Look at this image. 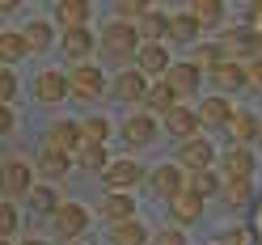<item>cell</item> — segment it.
<instances>
[{"instance_id":"7","label":"cell","mask_w":262,"mask_h":245,"mask_svg":"<svg viewBox=\"0 0 262 245\" xmlns=\"http://www.w3.org/2000/svg\"><path fill=\"white\" fill-rule=\"evenodd\" d=\"M254 165H258L254 148H237V144H228V148L220 152V161H216V173L224 177V182H250Z\"/></svg>"},{"instance_id":"33","label":"cell","mask_w":262,"mask_h":245,"mask_svg":"<svg viewBox=\"0 0 262 245\" xmlns=\"http://www.w3.org/2000/svg\"><path fill=\"white\" fill-rule=\"evenodd\" d=\"M190 63H194L199 72H211L216 63H224V47H220V42H194V47H190Z\"/></svg>"},{"instance_id":"18","label":"cell","mask_w":262,"mask_h":245,"mask_svg":"<svg viewBox=\"0 0 262 245\" xmlns=\"http://www.w3.org/2000/svg\"><path fill=\"white\" fill-rule=\"evenodd\" d=\"M224 131H228V144H237V148H254V144H258V131H262V119H258L254 110H237L233 123H228Z\"/></svg>"},{"instance_id":"16","label":"cell","mask_w":262,"mask_h":245,"mask_svg":"<svg viewBox=\"0 0 262 245\" xmlns=\"http://www.w3.org/2000/svg\"><path fill=\"white\" fill-rule=\"evenodd\" d=\"M203 76H207V72H199L190 59H173V63H169V72H165V80L173 85L178 97H194V93L203 89Z\"/></svg>"},{"instance_id":"30","label":"cell","mask_w":262,"mask_h":245,"mask_svg":"<svg viewBox=\"0 0 262 245\" xmlns=\"http://www.w3.org/2000/svg\"><path fill=\"white\" fill-rule=\"evenodd\" d=\"M152 241V228L144 224L140 216L136 220H127V224H114L110 228V245H148Z\"/></svg>"},{"instance_id":"13","label":"cell","mask_w":262,"mask_h":245,"mask_svg":"<svg viewBox=\"0 0 262 245\" xmlns=\"http://www.w3.org/2000/svg\"><path fill=\"white\" fill-rule=\"evenodd\" d=\"M169 63H173V55H169V47H165V42H144L140 51H136V63H131V68L144 72L148 80H165Z\"/></svg>"},{"instance_id":"2","label":"cell","mask_w":262,"mask_h":245,"mask_svg":"<svg viewBox=\"0 0 262 245\" xmlns=\"http://www.w3.org/2000/svg\"><path fill=\"white\" fill-rule=\"evenodd\" d=\"M68 89L76 102H97V97L110 93V76L97 68V63H72L68 72Z\"/></svg>"},{"instance_id":"23","label":"cell","mask_w":262,"mask_h":245,"mask_svg":"<svg viewBox=\"0 0 262 245\" xmlns=\"http://www.w3.org/2000/svg\"><path fill=\"white\" fill-rule=\"evenodd\" d=\"M203 199H199V194H190V190H182V194H178V199L169 203V216H173V228H186V224H199L203 220Z\"/></svg>"},{"instance_id":"22","label":"cell","mask_w":262,"mask_h":245,"mask_svg":"<svg viewBox=\"0 0 262 245\" xmlns=\"http://www.w3.org/2000/svg\"><path fill=\"white\" fill-rule=\"evenodd\" d=\"M102 216L110 220V228L136 220V199H131L127 190H106V194H102Z\"/></svg>"},{"instance_id":"9","label":"cell","mask_w":262,"mask_h":245,"mask_svg":"<svg viewBox=\"0 0 262 245\" xmlns=\"http://www.w3.org/2000/svg\"><path fill=\"white\" fill-rule=\"evenodd\" d=\"M34 102H38V106H59V102H72L68 72H59V68H42V72L34 76Z\"/></svg>"},{"instance_id":"3","label":"cell","mask_w":262,"mask_h":245,"mask_svg":"<svg viewBox=\"0 0 262 245\" xmlns=\"http://www.w3.org/2000/svg\"><path fill=\"white\" fill-rule=\"evenodd\" d=\"M34 165H26L21 157H5L0 161V194L13 203V199H26L30 190H34Z\"/></svg>"},{"instance_id":"27","label":"cell","mask_w":262,"mask_h":245,"mask_svg":"<svg viewBox=\"0 0 262 245\" xmlns=\"http://www.w3.org/2000/svg\"><path fill=\"white\" fill-rule=\"evenodd\" d=\"M144 106H148V114H152V119H157V114L165 119V114H169L173 106H182V97L173 93V85H169V80H152L148 97H144Z\"/></svg>"},{"instance_id":"28","label":"cell","mask_w":262,"mask_h":245,"mask_svg":"<svg viewBox=\"0 0 262 245\" xmlns=\"http://www.w3.org/2000/svg\"><path fill=\"white\" fill-rule=\"evenodd\" d=\"M114 136V123L106 114H89V119H80V140H85V148H106V140Z\"/></svg>"},{"instance_id":"36","label":"cell","mask_w":262,"mask_h":245,"mask_svg":"<svg viewBox=\"0 0 262 245\" xmlns=\"http://www.w3.org/2000/svg\"><path fill=\"white\" fill-rule=\"evenodd\" d=\"M17 224H21V211L13 207L9 199H0V237L13 241V233H17Z\"/></svg>"},{"instance_id":"15","label":"cell","mask_w":262,"mask_h":245,"mask_svg":"<svg viewBox=\"0 0 262 245\" xmlns=\"http://www.w3.org/2000/svg\"><path fill=\"white\" fill-rule=\"evenodd\" d=\"M119 136L127 148H148V144L157 140V119L148 110H140V114H127V119L119 123Z\"/></svg>"},{"instance_id":"31","label":"cell","mask_w":262,"mask_h":245,"mask_svg":"<svg viewBox=\"0 0 262 245\" xmlns=\"http://www.w3.org/2000/svg\"><path fill=\"white\" fill-rule=\"evenodd\" d=\"M220 186H224V177H220L216 169H194V173H186V190H190V194H199L203 203H207V199H216Z\"/></svg>"},{"instance_id":"34","label":"cell","mask_w":262,"mask_h":245,"mask_svg":"<svg viewBox=\"0 0 262 245\" xmlns=\"http://www.w3.org/2000/svg\"><path fill=\"white\" fill-rule=\"evenodd\" d=\"M72 165H80L85 173H97V177H102L106 165H110V152H106V148H80V152L72 157Z\"/></svg>"},{"instance_id":"20","label":"cell","mask_w":262,"mask_h":245,"mask_svg":"<svg viewBox=\"0 0 262 245\" xmlns=\"http://www.w3.org/2000/svg\"><path fill=\"white\" fill-rule=\"evenodd\" d=\"M21 38H26V47H30V55H47L55 47V21H47V17H34V21H26V30H21Z\"/></svg>"},{"instance_id":"4","label":"cell","mask_w":262,"mask_h":245,"mask_svg":"<svg viewBox=\"0 0 262 245\" xmlns=\"http://www.w3.org/2000/svg\"><path fill=\"white\" fill-rule=\"evenodd\" d=\"M144 182H148V190H152V199H161V203L169 207V203L178 199V194L186 190V169L178 165V161H173V165H152V169H148V177H144Z\"/></svg>"},{"instance_id":"35","label":"cell","mask_w":262,"mask_h":245,"mask_svg":"<svg viewBox=\"0 0 262 245\" xmlns=\"http://www.w3.org/2000/svg\"><path fill=\"white\" fill-rule=\"evenodd\" d=\"M254 199V182H224L220 186V203L224 207H245Z\"/></svg>"},{"instance_id":"43","label":"cell","mask_w":262,"mask_h":245,"mask_svg":"<svg viewBox=\"0 0 262 245\" xmlns=\"http://www.w3.org/2000/svg\"><path fill=\"white\" fill-rule=\"evenodd\" d=\"M0 245H13V241H5V237H0Z\"/></svg>"},{"instance_id":"39","label":"cell","mask_w":262,"mask_h":245,"mask_svg":"<svg viewBox=\"0 0 262 245\" xmlns=\"http://www.w3.org/2000/svg\"><path fill=\"white\" fill-rule=\"evenodd\" d=\"M245 89H262V59H245Z\"/></svg>"},{"instance_id":"25","label":"cell","mask_w":262,"mask_h":245,"mask_svg":"<svg viewBox=\"0 0 262 245\" xmlns=\"http://www.w3.org/2000/svg\"><path fill=\"white\" fill-rule=\"evenodd\" d=\"M68 169H72V157L55 152V148H42L38 161H34V177H42V182H51V186H55V177H63Z\"/></svg>"},{"instance_id":"42","label":"cell","mask_w":262,"mask_h":245,"mask_svg":"<svg viewBox=\"0 0 262 245\" xmlns=\"http://www.w3.org/2000/svg\"><path fill=\"white\" fill-rule=\"evenodd\" d=\"M17 245H47L42 237H26V241H17Z\"/></svg>"},{"instance_id":"29","label":"cell","mask_w":262,"mask_h":245,"mask_svg":"<svg viewBox=\"0 0 262 245\" xmlns=\"http://www.w3.org/2000/svg\"><path fill=\"white\" fill-rule=\"evenodd\" d=\"M186 13L199 21V30H220L224 17H228V9L220 5V0H194V5H186Z\"/></svg>"},{"instance_id":"11","label":"cell","mask_w":262,"mask_h":245,"mask_svg":"<svg viewBox=\"0 0 262 245\" xmlns=\"http://www.w3.org/2000/svg\"><path fill=\"white\" fill-rule=\"evenodd\" d=\"M216 161H220V152L211 148L207 136H194V140H186V144H178V165H182L186 173H194V169H216Z\"/></svg>"},{"instance_id":"1","label":"cell","mask_w":262,"mask_h":245,"mask_svg":"<svg viewBox=\"0 0 262 245\" xmlns=\"http://www.w3.org/2000/svg\"><path fill=\"white\" fill-rule=\"evenodd\" d=\"M140 47H144L140 30L127 26V21H114V17H110L102 30H97V51H102L106 59H136Z\"/></svg>"},{"instance_id":"8","label":"cell","mask_w":262,"mask_h":245,"mask_svg":"<svg viewBox=\"0 0 262 245\" xmlns=\"http://www.w3.org/2000/svg\"><path fill=\"white\" fill-rule=\"evenodd\" d=\"M144 177H148V169L136 157H114L106 165V173H102V182H106V190H127L131 194V186H140Z\"/></svg>"},{"instance_id":"24","label":"cell","mask_w":262,"mask_h":245,"mask_svg":"<svg viewBox=\"0 0 262 245\" xmlns=\"http://www.w3.org/2000/svg\"><path fill=\"white\" fill-rule=\"evenodd\" d=\"M199 34H203V30H199V21H194L186 9H182V13H169V26H165V38H169V42L194 47V42H199Z\"/></svg>"},{"instance_id":"5","label":"cell","mask_w":262,"mask_h":245,"mask_svg":"<svg viewBox=\"0 0 262 245\" xmlns=\"http://www.w3.org/2000/svg\"><path fill=\"white\" fill-rule=\"evenodd\" d=\"M51 228H55V237L59 241H80V233L89 228V207L85 203H76V199H63L59 203V211L51 216Z\"/></svg>"},{"instance_id":"45","label":"cell","mask_w":262,"mask_h":245,"mask_svg":"<svg viewBox=\"0 0 262 245\" xmlns=\"http://www.w3.org/2000/svg\"><path fill=\"white\" fill-rule=\"evenodd\" d=\"M72 245H80V241H72Z\"/></svg>"},{"instance_id":"38","label":"cell","mask_w":262,"mask_h":245,"mask_svg":"<svg viewBox=\"0 0 262 245\" xmlns=\"http://www.w3.org/2000/svg\"><path fill=\"white\" fill-rule=\"evenodd\" d=\"M148 245H190V241H186V233H182V228H173V224H169V228H157Z\"/></svg>"},{"instance_id":"14","label":"cell","mask_w":262,"mask_h":245,"mask_svg":"<svg viewBox=\"0 0 262 245\" xmlns=\"http://www.w3.org/2000/svg\"><path fill=\"white\" fill-rule=\"evenodd\" d=\"M59 51L68 55V63H93V51H97L93 26H85V30H59Z\"/></svg>"},{"instance_id":"12","label":"cell","mask_w":262,"mask_h":245,"mask_svg":"<svg viewBox=\"0 0 262 245\" xmlns=\"http://www.w3.org/2000/svg\"><path fill=\"white\" fill-rule=\"evenodd\" d=\"M42 148H55V152H68V157H76L80 148H85V140H80V119H55L51 127H47Z\"/></svg>"},{"instance_id":"26","label":"cell","mask_w":262,"mask_h":245,"mask_svg":"<svg viewBox=\"0 0 262 245\" xmlns=\"http://www.w3.org/2000/svg\"><path fill=\"white\" fill-rule=\"evenodd\" d=\"M59 203H63V199H59V190H55L51 182H34V190L26 194V207L34 211V216H47V220L59 211Z\"/></svg>"},{"instance_id":"32","label":"cell","mask_w":262,"mask_h":245,"mask_svg":"<svg viewBox=\"0 0 262 245\" xmlns=\"http://www.w3.org/2000/svg\"><path fill=\"white\" fill-rule=\"evenodd\" d=\"M26 55H30V47L21 38V30H5V34H0V63L13 68V63H21Z\"/></svg>"},{"instance_id":"21","label":"cell","mask_w":262,"mask_h":245,"mask_svg":"<svg viewBox=\"0 0 262 245\" xmlns=\"http://www.w3.org/2000/svg\"><path fill=\"white\" fill-rule=\"evenodd\" d=\"M207 76H211V85H216V93H220V97H228V93L245 89V63H237V59L216 63V68H211Z\"/></svg>"},{"instance_id":"41","label":"cell","mask_w":262,"mask_h":245,"mask_svg":"<svg viewBox=\"0 0 262 245\" xmlns=\"http://www.w3.org/2000/svg\"><path fill=\"white\" fill-rule=\"evenodd\" d=\"M250 34H262V5H250V21H245Z\"/></svg>"},{"instance_id":"40","label":"cell","mask_w":262,"mask_h":245,"mask_svg":"<svg viewBox=\"0 0 262 245\" xmlns=\"http://www.w3.org/2000/svg\"><path fill=\"white\" fill-rule=\"evenodd\" d=\"M13 127H17V114H13V106H0V136H13Z\"/></svg>"},{"instance_id":"44","label":"cell","mask_w":262,"mask_h":245,"mask_svg":"<svg viewBox=\"0 0 262 245\" xmlns=\"http://www.w3.org/2000/svg\"><path fill=\"white\" fill-rule=\"evenodd\" d=\"M258 144H262V131H258Z\"/></svg>"},{"instance_id":"37","label":"cell","mask_w":262,"mask_h":245,"mask_svg":"<svg viewBox=\"0 0 262 245\" xmlns=\"http://www.w3.org/2000/svg\"><path fill=\"white\" fill-rule=\"evenodd\" d=\"M17 89H21V80H17V72H13V68H5V63H0V106H9L13 97H17Z\"/></svg>"},{"instance_id":"10","label":"cell","mask_w":262,"mask_h":245,"mask_svg":"<svg viewBox=\"0 0 262 245\" xmlns=\"http://www.w3.org/2000/svg\"><path fill=\"white\" fill-rule=\"evenodd\" d=\"M161 131L165 136H173L178 144H186V140H194V136H203V123H199V110L194 106H173L165 119H161Z\"/></svg>"},{"instance_id":"19","label":"cell","mask_w":262,"mask_h":245,"mask_svg":"<svg viewBox=\"0 0 262 245\" xmlns=\"http://www.w3.org/2000/svg\"><path fill=\"white\" fill-rule=\"evenodd\" d=\"M233 114H237V106H233V97H203L199 102V123H203V131L207 127H216V131H224L228 123H233Z\"/></svg>"},{"instance_id":"6","label":"cell","mask_w":262,"mask_h":245,"mask_svg":"<svg viewBox=\"0 0 262 245\" xmlns=\"http://www.w3.org/2000/svg\"><path fill=\"white\" fill-rule=\"evenodd\" d=\"M148 89H152V80L144 76V72L123 68V72L110 76V93H106V97H114V102H123V106H136V102L148 97Z\"/></svg>"},{"instance_id":"17","label":"cell","mask_w":262,"mask_h":245,"mask_svg":"<svg viewBox=\"0 0 262 245\" xmlns=\"http://www.w3.org/2000/svg\"><path fill=\"white\" fill-rule=\"evenodd\" d=\"M51 21L59 30H85V26H93V5H85V0H59L51 9Z\"/></svg>"}]
</instances>
